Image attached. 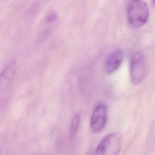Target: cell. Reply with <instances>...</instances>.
<instances>
[{"mask_svg":"<svg viewBox=\"0 0 155 155\" xmlns=\"http://www.w3.org/2000/svg\"><path fill=\"white\" fill-rule=\"evenodd\" d=\"M149 16L148 7L145 2L141 0L131 1L127 7V17L130 24L138 28L143 25Z\"/></svg>","mask_w":155,"mask_h":155,"instance_id":"obj_1","label":"cell"},{"mask_svg":"<svg viewBox=\"0 0 155 155\" xmlns=\"http://www.w3.org/2000/svg\"><path fill=\"white\" fill-rule=\"evenodd\" d=\"M121 148V136L116 133H110L101 140L94 155H118Z\"/></svg>","mask_w":155,"mask_h":155,"instance_id":"obj_2","label":"cell"},{"mask_svg":"<svg viewBox=\"0 0 155 155\" xmlns=\"http://www.w3.org/2000/svg\"><path fill=\"white\" fill-rule=\"evenodd\" d=\"M145 74V58L140 52L135 53L130 60V76L134 85L140 84Z\"/></svg>","mask_w":155,"mask_h":155,"instance_id":"obj_3","label":"cell"},{"mask_svg":"<svg viewBox=\"0 0 155 155\" xmlns=\"http://www.w3.org/2000/svg\"><path fill=\"white\" fill-rule=\"evenodd\" d=\"M108 107L104 104L97 105L94 109L90 119V130L93 133L101 131L107 122Z\"/></svg>","mask_w":155,"mask_h":155,"instance_id":"obj_4","label":"cell"},{"mask_svg":"<svg viewBox=\"0 0 155 155\" xmlns=\"http://www.w3.org/2000/svg\"><path fill=\"white\" fill-rule=\"evenodd\" d=\"M16 71V62L11 60L0 73V94L3 93L10 86Z\"/></svg>","mask_w":155,"mask_h":155,"instance_id":"obj_5","label":"cell"},{"mask_svg":"<svg viewBox=\"0 0 155 155\" xmlns=\"http://www.w3.org/2000/svg\"><path fill=\"white\" fill-rule=\"evenodd\" d=\"M124 59V54L122 50L117 49L111 52L107 58L105 62L106 71L111 73L116 71L120 66Z\"/></svg>","mask_w":155,"mask_h":155,"instance_id":"obj_6","label":"cell"},{"mask_svg":"<svg viewBox=\"0 0 155 155\" xmlns=\"http://www.w3.org/2000/svg\"><path fill=\"white\" fill-rule=\"evenodd\" d=\"M81 120V115L79 113H76L72 117L70 124V135L71 138H74L78 131Z\"/></svg>","mask_w":155,"mask_h":155,"instance_id":"obj_7","label":"cell"},{"mask_svg":"<svg viewBox=\"0 0 155 155\" xmlns=\"http://www.w3.org/2000/svg\"><path fill=\"white\" fill-rule=\"evenodd\" d=\"M58 19V15L54 11H50L45 16V21L47 24H52L56 22Z\"/></svg>","mask_w":155,"mask_h":155,"instance_id":"obj_8","label":"cell"}]
</instances>
